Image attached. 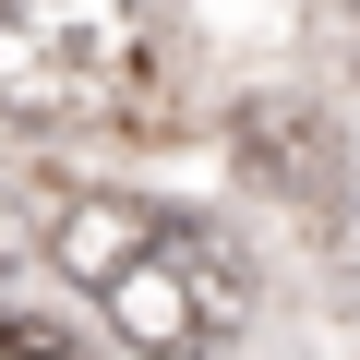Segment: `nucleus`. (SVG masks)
<instances>
[{
	"label": "nucleus",
	"mask_w": 360,
	"mask_h": 360,
	"mask_svg": "<svg viewBox=\"0 0 360 360\" xmlns=\"http://www.w3.org/2000/svg\"><path fill=\"white\" fill-rule=\"evenodd\" d=\"M0 108L37 132L144 120L156 108V37L132 0H0Z\"/></svg>",
	"instance_id": "nucleus-1"
},
{
	"label": "nucleus",
	"mask_w": 360,
	"mask_h": 360,
	"mask_svg": "<svg viewBox=\"0 0 360 360\" xmlns=\"http://www.w3.org/2000/svg\"><path fill=\"white\" fill-rule=\"evenodd\" d=\"M96 312H108V336H120L132 360H217V348L252 324V264H240L229 229L156 205V229H144L132 264L96 288Z\"/></svg>",
	"instance_id": "nucleus-2"
},
{
	"label": "nucleus",
	"mask_w": 360,
	"mask_h": 360,
	"mask_svg": "<svg viewBox=\"0 0 360 360\" xmlns=\"http://www.w3.org/2000/svg\"><path fill=\"white\" fill-rule=\"evenodd\" d=\"M229 144H240V168L264 180L276 205H336V193H348V156H336V120H324L312 96H252Z\"/></svg>",
	"instance_id": "nucleus-3"
},
{
	"label": "nucleus",
	"mask_w": 360,
	"mask_h": 360,
	"mask_svg": "<svg viewBox=\"0 0 360 360\" xmlns=\"http://www.w3.org/2000/svg\"><path fill=\"white\" fill-rule=\"evenodd\" d=\"M0 360H84V324H49L25 300H0Z\"/></svg>",
	"instance_id": "nucleus-4"
}]
</instances>
